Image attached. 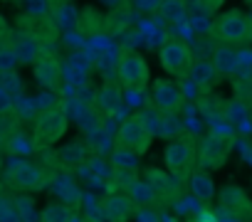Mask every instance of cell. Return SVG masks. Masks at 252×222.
Instances as JSON below:
<instances>
[{
	"label": "cell",
	"mask_w": 252,
	"mask_h": 222,
	"mask_svg": "<svg viewBox=\"0 0 252 222\" xmlns=\"http://www.w3.org/2000/svg\"><path fill=\"white\" fill-rule=\"evenodd\" d=\"M67 126H69L67 109L64 106H47L35 121V146H42V148L55 146L67 134Z\"/></svg>",
	"instance_id": "obj_1"
},
{
	"label": "cell",
	"mask_w": 252,
	"mask_h": 222,
	"mask_svg": "<svg viewBox=\"0 0 252 222\" xmlns=\"http://www.w3.org/2000/svg\"><path fill=\"white\" fill-rule=\"evenodd\" d=\"M8 183L20 193H37L45 188L47 178L37 163H30L25 158H13L8 163Z\"/></svg>",
	"instance_id": "obj_2"
},
{
	"label": "cell",
	"mask_w": 252,
	"mask_h": 222,
	"mask_svg": "<svg viewBox=\"0 0 252 222\" xmlns=\"http://www.w3.org/2000/svg\"><path fill=\"white\" fill-rule=\"evenodd\" d=\"M116 77H119L121 86H126V89H144L151 79V72L141 55L124 52L116 62Z\"/></svg>",
	"instance_id": "obj_3"
},
{
	"label": "cell",
	"mask_w": 252,
	"mask_h": 222,
	"mask_svg": "<svg viewBox=\"0 0 252 222\" xmlns=\"http://www.w3.org/2000/svg\"><path fill=\"white\" fill-rule=\"evenodd\" d=\"M250 30H252V23H250V18L242 10H227L213 25V32L225 45H240V42H245L250 37Z\"/></svg>",
	"instance_id": "obj_4"
},
{
	"label": "cell",
	"mask_w": 252,
	"mask_h": 222,
	"mask_svg": "<svg viewBox=\"0 0 252 222\" xmlns=\"http://www.w3.org/2000/svg\"><path fill=\"white\" fill-rule=\"evenodd\" d=\"M232 151V141L227 136L220 134H210L208 139H203V143L198 146V166L200 170H220Z\"/></svg>",
	"instance_id": "obj_5"
},
{
	"label": "cell",
	"mask_w": 252,
	"mask_h": 222,
	"mask_svg": "<svg viewBox=\"0 0 252 222\" xmlns=\"http://www.w3.org/2000/svg\"><path fill=\"white\" fill-rule=\"evenodd\" d=\"M193 161H198V151H195V146H193V141L190 139H173L168 146H166V151H163V163H166V170L171 173V175H190L193 170Z\"/></svg>",
	"instance_id": "obj_6"
},
{
	"label": "cell",
	"mask_w": 252,
	"mask_h": 222,
	"mask_svg": "<svg viewBox=\"0 0 252 222\" xmlns=\"http://www.w3.org/2000/svg\"><path fill=\"white\" fill-rule=\"evenodd\" d=\"M151 141H154V134L141 124L139 116H131V119H124L119 124V131H116V146L121 148H129V151H136V153H146L151 148Z\"/></svg>",
	"instance_id": "obj_7"
},
{
	"label": "cell",
	"mask_w": 252,
	"mask_h": 222,
	"mask_svg": "<svg viewBox=\"0 0 252 222\" xmlns=\"http://www.w3.org/2000/svg\"><path fill=\"white\" fill-rule=\"evenodd\" d=\"M151 101L161 114L171 116L176 111H181V106L186 104V94H183L181 84H176L171 79H156L151 84Z\"/></svg>",
	"instance_id": "obj_8"
},
{
	"label": "cell",
	"mask_w": 252,
	"mask_h": 222,
	"mask_svg": "<svg viewBox=\"0 0 252 222\" xmlns=\"http://www.w3.org/2000/svg\"><path fill=\"white\" fill-rule=\"evenodd\" d=\"M158 62H161L163 72H168L173 77H181V74H188V69L193 67V55H190V50H188L186 42L168 40L158 50Z\"/></svg>",
	"instance_id": "obj_9"
},
{
	"label": "cell",
	"mask_w": 252,
	"mask_h": 222,
	"mask_svg": "<svg viewBox=\"0 0 252 222\" xmlns=\"http://www.w3.org/2000/svg\"><path fill=\"white\" fill-rule=\"evenodd\" d=\"M218 202H220L222 210L232 212L235 217H250L252 215V197L237 185H225L218 193Z\"/></svg>",
	"instance_id": "obj_10"
},
{
	"label": "cell",
	"mask_w": 252,
	"mask_h": 222,
	"mask_svg": "<svg viewBox=\"0 0 252 222\" xmlns=\"http://www.w3.org/2000/svg\"><path fill=\"white\" fill-rule=\"evenodd\" d=\"M101 210H104V217L109 222H129L136 212V205L131 202L129 195H119V193H111L104 197L101 202Z\"/></svg>",
	"instance_id": "obj_11"
},
{
	"label": "cell",
	"mask_w": 252,
	"mask_h": 222,
	"mask_svg": "<svg viewBox=\"0 0 252 222\" xmlns=\"http://www.w3.org/2000/svg\"><path fill=\"white\" fill-rule=\"evenodd\" d=\"M32 74L37 79V84H42L45 89H55L60 86V79H62V67L60 62L52 57V55H40L35 62H32Z\"/></svg>",
	"instance_id": "obj_12"
},
{
	"label": "cell",
	"mask_w": 252,
	"mask_h": 222,
	"mask_svg": "<svg viewBox=\"0 0 252 222\" xmlns=\"http://www.w3.org/2000/svg\"><path fill=\"white\" fill-rule=\"evenodd\" d=\"M124 99H126V94H124V89H121V84H104L99 91H96V96H94V104H96V109L101 111V114H106V116H114L116 111L121 109V104H124Z\"/></svg>",
	"instance_id": "obj_13"
},
{
	"label": "cell",
	"mask_w": 252,
	"mask_h": 222,
	"mask_svg": "<svg viewBox=\"0 0 252 222\" xmlns=\"http://www.w3.org/2000/svg\"><path fill=\"white\" fill-rule=\"evenodd\" d=\"M188 190H190V195H193L195 200H200L203 205L213 202L215 195H218L215 180H213V175H210L208 170H193V173L188 175Z\"/></svg>",
	"instance_id": "obj_14"
},
{
	"label": "cell",
	"mask_w": 252,
	"mask_h": 222,
	"mask_svg": "<svg viewBox=\"0 0 252 222\" xmlns=\"http://www.w3.org/2000/svg\"><path fill=\"white\" fill-rule=\"evenodd\" d=\"M126 195L131 197V202L136 205V210H151V207H156V202L161 200L158 193H156V188H154L149 180H139V178L129 185Z\"/></svg>",
	"instance_id": "obj_15"
},
{
	"label": "cell",
	"mask_w": 252,
	"mask_h": 222,
	"mask_svg": "<svg viewBox=\"0 0 252 222\" xmlns=\"http://www.w3.org/2000/svg\"><path fill=\"white\" fill-rule=\"evenodd\" d=\"M10 45H13V50H15V55H18L20 62H35L42 55L40 40L32 32H18V35H13Z\"/></svg>",
	"instance_id": "obj_16"
},
{
	"label": "cell",
	"mask_w": 252,
	"mask_h": 222,
	"mask_svg": "<svg viewBox=\"0 0 252 222\" xmlns=\"http://www.w3.org/2000/svg\"><path fill=\"white\" fill-rule=\"evenodd\" d=\"M213 64L218 69V74H235V69L240 67V55L232 45H218L213 50Z\"/></svg>",
	"instance_id": "obj_17"
},
{
	"label": "cell",
	"mask_w": 252,
	"mask_h": 222,
	"mask_svg": "<svg viewBox=\"0 0 252 222\" xmlns=\"http://www.w3.org/2000/svg\"><path fill=\"white\" fill-rule=\"evenodd\" d=\"M215 74H218V69H215V64L208 62V59H195L193 67L188 69V77H190L193 86H198L200 91H208V89H210Z\"/></svg>",
	"instance_id": "obj_18"
},
{
	"label": "cell",
	"mask_w": 252,
	"mask_h": 222,
	"mask_svg": "<svg viewBox=\"0 0 252 222\" xmlns=\"http://www.w3.org/2000/svg\"><path fill=\"white\" fill-rule=\"evenodd\" d=\"M139 161H141V153L121 148V146H116L111 153V166L119 173H139Z\"/></svg>",
	"instance_id": "obj_19"
},
{
	"label": "cell",
	"mask_w": 252,
	"mask_h": 222,
	"mask_svg": "<svg viewBox=\"0 0 252 222\" xmlns=\"http://www.w3.org/2000/svg\"><path fill=\"white\" fill-rule=\"evenodd\" d=\"M134 23V10L131 8H119V10H111L106 15V32L111 35H121L124 30H129Z\"/></svg>",
	"instance_id": "obj_20"
},
{
	"label": "cell",
	"mask_w": 252,
	"mask_h": 222,
	"mask_svg": "<svg viewBox=\"0 0 252 222\" xmlns=\"http://www.w3.org/2000/svg\"><path fill=\"white\" fill-rule=\"evenodd\" d=\"M40 222H74V215L72 207H67L64 202H50L40 212Z\"/></svg>",
	"instance_id": "obj_21"
},
{
	"label": "cell",
	"mask_w": 252,
	"mask_h": 222,
	"mask_svg": "<svg viewBox=\"0 0 252 222\" xmlns=\"http://www.w3.org/2000/svg\"><path fill=\"white\" fill-rule=\"evenodd\" d=\"M146 180L156 188L158 197H163V195H168L173 188H178V185H171V183H176V175H166V173L158 170V168H149V170H146Z\"/></svg>",
	"instance_id": "obj_22"
},
{
	"label": "cell",
	"mask_w": 252,
	"mask_h": 222,
	"mask_svg": "<svg viewBox=\"0 0 252 222\" xmlns=\"http://www.w3.org/2000/svg\"><path fill=\"white\" fill-rule=\"evenodd\" d=\"M55 20H57V25H60V28H64V30H72V28H77V25H79V15H77V10H74L69 3H64V5H60V8H57Z\"/></svg>",
	"instance_id": "obj_23"
},
{
	"label": "cell",
	"mask_w": 252,
	"mask_h": 222,
	"mask_svg": "<svg viewBox=\"0 0 252 222\" xmlns=\"http://www.w3.org/2000/svg\"><path fill=\"white\" fill-rule=\"evenodd\" d=\"M60 156H62V161H64L67 166H72V168H77V166H82V163H84V148H82V143H79V141H74V143L64 146V148L60 151Z\"/></svg>",
	"instance_id": "obj_24"
},
{
	"label": "cell",
	"mask_w": 252,
	"mask_h": 222,
	"mask_svg": "<svg viewBox=\"0 0 252 222\" xmlns=\"http://www.w3.org/2000/svg\"><path fill=\"white\" fill-rule=\"evenodd\" d=\"M20 64L13 45H0V74H10Z\"/></svg>",
	"instance_id": "obj_25"
},
{
	"label": "cell",
	"mask_w": 252,
	"mask_h": 222,
	"mask_svg": "<svg viewBox=\"0 0 252 222\" xmlns=\"http://www.w3.org/2000/svg\"><path fill=\"white\" fill-rule=\"evenodd\" d=\"M161 13L168 20H181L186 15V3H183V0H163V3H161Z\"/></svg>",
	"instance_id": "obj_26"
},
{
	"label": "cell",
	"mask_w": 252,
	"mask_h": 222,
	"mask_svg": "<svg viewBox=\"0 0 252 222\" xmlns=\"http://www.w3.org/2000/svg\"><path fill=\"white\" fill-rule=\"evenodd\" d=\"M23 3H25L28 13L35 15V18H42V15L50 13V3H47V0H23Z\"/></svg>",
	"instance_id": "obj_27"
},
{
	"label": "cell",
	"mask_w": 252,
	"mask_h": 222,
	"mask_svg": "<svg viewBox=\"0 0 252 222\" xmlns=\"http://www.w3.org/2000/svg\"><path fill=\"white\" fill-rule=\"evenodd\" d=\"M161 3H163V0H134V10L154 13V10H161Z\"/></svg>",
	"instance_id": "obj_28"
},
{
	"label": "cell",
	"mask_w": 252,
	"mask_h": 222,
	"mask_svg": "<svg viewBox=\"0 0 252 222\" xmlns=\"http://www.w3.org/2000/svg\"><path fill=\"white\" fill-rule=\"evenodd\" d=\"M190 28H193L195 32H208V30H213L210 23H208V15H205V13L193 15V18H190Z\"/></svg>",
	"instance_id": "obj_29"
},
{
	"label": "cell",
	"mask_w": 252,
	"mask_h": 222,
	"mask_svg": "<svg viewBox=\"0 0 252 222\" xmlns=\"http://www.w3.org/2000/svg\"><path fill=\"white\" fill-rule=\"evenodd\" d=\"M101 5H106L109 10H119V8H129L126 3H129V0H99Z\"/></svg>",
	"instance_id": "obj_30"
},
{
	"label": "cell",
	"mask_w": 252,
	"mask_h": 222,
	"mask_svg": "<svg viewBox=\"0 0 252 222\" xmlns=\"http://www.w3.org/2000/svg\"><path fill=\"white\" fill-rule=\"evenodd\" d=\"M203 5H205V13H213L222 5V0H203Z\"/></svg>",
	"instance_id": "obj_31"
},
{
	"label": "cell",
	"mask_w": 252,
	"mask_h": 222,
	"mask_svg": "<svg viewBox=\"0 0 252 222\" xmlns=\"http://www.w3.org/2000/svg\"><path fill=\"white\" fill-rule=\"evenodd\" d=\"M195 222H215V215L210 212V210H203L200 215H198V220Z\"/></svg>",
	"instance_id": "obj_32"
},
{
	"label": "cell",
	"mask_w": 252,
	"mask_h": 222,
	"mask_svg": "<svg viewBox=\"0 0 252 222\" xmlns=\"http://www.w3.org/2000/svg\"><path fill=\"white\" fill-rule=\"evenodd\" d=\"M250 23H252V13H250Z\"/></svg>",
	"instance_id": "obj_33"
},
{
	"label": "cell",
	"mask_w": 252,
	"mask_h": 222,
	"mask_svg": "<svg viewBox=\"0 0 252 222\" xmlns=\"http://www.w3.org/2000/svg\"><path fill=\"white\" fill-rule=\"evenodd\" d=\"M87 222H94V220H87Z\"/></svg>",
	"instance_id": "obj_34"
}]
</instances>
